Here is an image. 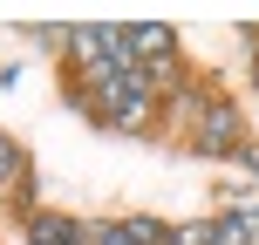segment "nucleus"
<instances>
[{"label":"nucleus","mask_w":259,"mask_h":245,"mask_svg":"<svg viewBox=\"0 0 259 245\" xmlns=\"http://www.w3.org/2000/svg\"><path fill=\"white\" fill-rule=\"evenodd\" d=\"M239 143H246V123H239L232 103H205V116L191 129V150L198 157H239Z\"/></svg>","instance_id":"nucleus-1"},{"label":"nucleus","mask_w":259,"mask_h":245,"mask_svg":"<svg viewBox=\"0 0 259 245\" xmlns=\"http://www.w3.org/2000/svg\"><path fill=\"white\" fill-rule=\"evenodd\" d=\"M27 245H82V225L62 211H27Z\"/></svg>","instance_id":"nucleus-2"},{"label":"nucleus","mask_w":259,"mask_h":245,"mask_svg":"<svg viewBox=\"0 0 259 245\" xmlns=\"http://www.w3.org/2000/svg\"><path fill=\"white\" fill-rule=\"evenodd\" d=\"M123 41H130V55H137L143 68H164L170 48H178V41H170V27H123Z\"/></svg>","instance_id":"nucleus-3"},{"label":"nucleus","mask_w":259,"mask_h":245,"mask_svg":"<svg viewBox=\"0 0 259 245\" xmlns=\"http://www.w3.org/2000/svg\"><path fill=\"white\" fill-rule=\"evenodd\" d=\"M21 177H34V170H27V157H21V143L0 136V184H21Z\"/></svg>","instance_id":"nucleus-4"},{"label":"nucleus","mask_w":259,"mask_h":245,"mask_svg":"<svg viewBox=\"0 0 259 245\" xmlns=\"http://www.w3.org/2000/svg\"><path fill=\"white\" fill-rule=\"evenodd\" d=\"M123 238H130V245H164L170 225H157V218H123Z\"/></svg>","instance_id":"nucleus-5"},{"label":"nucleus","mask_w":259,"mask_h":245,"mask_svg":"<svg viewBox=\"0 0 259 245\" xmlns=\"http://www.w3.org/2000/svg\"><path fill=\"white\" fill-rule=\"evenodd\" d=\"M164 245H211V225H170Z\"/></svg>","instance_id":"nucleus-6"},{"label":"nucleus","mask_w":259,"mask_h":245,"mask_svg":"<svg viewBox=\"0 0 259 245\" xmlns=\"http://www.w3.org/2000/svg\"><path fill=\"white\" fill-rule=\"evenodd\" d=\"M82 245H130L123 225H82Z\"/></svg>","instance_id":"nucleus-7"},{"label":"nucleus","mask_w":259,"mask_h":245,"mask_svg":"<svg viewBox=\"0 0 259 245\" xmlns=\"http://www.w3.org/2000/svg\"><path fill=\"white\" fill-rule=\"evenodd\" d=\"M211 245H246V225H239V218H219V225H211Z\"/></svg>","instance_id":"nucleus-8"},{"label":"nucleus","mask_w":259,"mask_h":245,"mask_svg":"<svg viewBox=\"0 0 259 245\" xmlns=\"http://www.w3.org/2000/svg\"><path fill=\"white\" fill-rule=\"evenodd\" d=\"M239 225H246V245H259V205H252V211H239Z\"/></svg>","instance_id":"nucleus-9"},{"label":"nucleus","mask_w":259,"mask_h":245,"mask_svg":"<svg viewBox=\"0 0 259 245\" xmlns=\"http://www.w3.org/2000/svg\"><path fill=\"white\" fill-rule=\"evenodd\" d=\"M239 164H246V170H259V143H239Z\"/></svg>","instance_id":"nucleus-10"},{"label":"nucleus","mask_w":259,"mask_h":245,"mask_svg":"<svg viewBox=\"0 0 259 245\" xmlns=\"http://www.w3.org/2000/svg\"><path fill=\"white\" fill-rule=\"evenodd\" d=\"M252 89H259V62H252Z\"/></svg>","instance_id":"nucleus-11"}]
</instances>
